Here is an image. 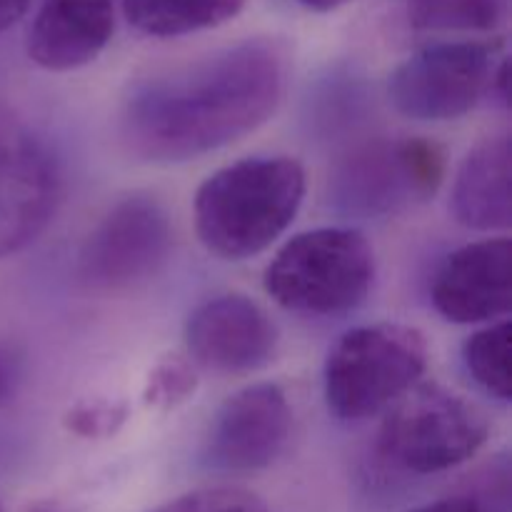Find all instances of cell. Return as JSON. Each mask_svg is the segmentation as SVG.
<instances>
[{
  "instance_id": "6da1fadb",
  "label": "cell",
  "mask_w": 512,
  "mask_h": 512,
  "mask_svg": "<svg viewBox=\"0 0 512 512\" xmlns=\"http://www.w3.org/2000/svg\"><path fill=\"white\" fill-rule=\"evenodd\" d=\"M288 83V43L248 38L135 85L120 108L118 138L143 163H185L273 118Z\"/></svg>"
},
{
  "instance_id": "7a4b0ae2",
  "label": "cell",
  "mask_w": 512,
  "mask_h": 512,
  "mask_svg": "<svg viewBox=\"0 0 512 512\" xmlns=\"http://www.w3.org/2000/svg\"><path fill=\"white\" fill-rule=\"evenodd\" d=\"M305 200V170L288 155H258L225 165L198 188L195 233L210 253L248 260L268 250Z\"/></svg>"
},
{
  "instance_id": "3957f363",
  "label": "cell",
  "mask_w": 512,
  "mask_h": 512,
  "mask_svg": "<svg viewBox=\"0 0 512 512\" xmlns=\"http://www.w3.org/2000/svg\"><path fill=\"white\" fill-rule=\"evenodd\" d=\"M375 283V250L358 228H315L295 235L265 270V290L280 308L328 318L365 303Z\"/></svg>"
},
{
  "instance_id": "277c9868",
  "label": "cell",
  "mask_w": 512,
  "mask_h": 512,
  "mask_svg": "<svg viewBox=\"0 0 512 512\" xmlns=\"http://www.w3.org/2000/svg\"><path fill=\"white\" fill-rule=\"evenodd\" d=\"M425 368L428 345L418 328L360 325L340 335L325 360V403L338 420L360 423L398 403Z\"/></svg>"
},
{
  "instance_id": "5b68a950",
  "label": "cell",
  "mask_w": 512,
  "mask_h": 512,
  "mask_svg": "<svg viewBox=\"0 0 512 512\" xmlns=\"http://www.w3.org/2000/svg\"><path fill=\"white\" fill-rule=\"evenodd\" d=\"M445 150L425 138H378L345 155L328 180L333 210L353 218H383L415 208L438 193Z\"/></svg>"
},
{
  "instance_id": "8992f818",
  "label": "cell",
  "mask_w": 512,
  "mask_h": 512,
  "mask_svg": "<svg viewBox=\"0 0 512 512\" xmlns=\"http://www.w3.org/2000/svg\"><path fill=\"white\" fill-rule=\"evenodd\" d=\"M483 410L443 385H420L390 405L378 433V453L395 468L433 475L458 468L488 443Z\"/></svg>"
},
{
  "instance_id": "52a82bcc",
  "label": "cell",
  "mask_w": 512,
  "mask_h": 512,
  "mask_svg": "<svg viewBox=\"0 0 512 512\" xmlns=\"http://www.w3.org/2000/svg\"><path fill=\"white\" fill-rule=\"evenodd\" d=\"M508 60L503 43L455 40L418 50L393 70L388 98L400 115L413 120L463 118L493 93L495 75Z\"/></svg>"
},
{
  "instance_id": "ba28073f",
  "label": "cell",
  "mask_w": 512,
  "mask_h": 512,
  "mask_svg": "<svg viewBox=\"0 0 512 512\" xmlns=\"http://www.w3.org/2000/svg\"><path fill=\"white\" fill-rule=\"evenodd\" d=\"M173 250L168 210L153 195L118 200L85 240L78 275L90 290L120 293L138 288L163 270Z\"/></svg>"
},
{
  "instance_id": "9c48e42d",
  "label": "cell",
  "mask_w": 512,
  "mask_h": 512,
  "mask_svg": "<svg viewBox=\"0 0 512 512\" xmlns=\"http://www.w3.org/2000/svg\"><path fill=\"white\" fill-rule=\"evenodd\" d=\"M60 178L43 140L0 105V258L18 253L48 225Z\"/></svg>"
},
{
  "instance_id": "30bf717a",
  "label": "cell",
  "mask_w": 512,
  "mask_h": 512,
  "mask_svg": "<svg viewBox=\"0 0 512 512\" xmlns=\"http://www.w3.org/2000/svg\"><path fill=\"white\" fill-rule=\"evenodd\" d=\"M293 430L288 395L275 383H255L230 395L215 413L203 460L218 473H258L283 455Z\"/></svg>"
},
{
  "instance_id": "8fae6325",
  "label": "cell",
  "mask_w": 512,
  "mask_h": 512,
  "mask_svg": "<svg viewBox=\"0 0 512 512\" xmlns=\"http://www.w3.org/2000/svg\"><path fill=\"white\" fill-rule=\"evenodd\" d=\"M185 345L193 363L213 373H253L278 350V325L248 295H218L190 313Z\"/></svg>"
},
{
  "instance_id": "7c38bea8",
  "label": "cell",
  "mask_w": 512,
  "mask_h": 512,
  "mask_svg": "<svg viewBox=\"0 0 512 512\" xmlns=\"http://www.w3.org/2000/svg\"><path fill=\"white\" fill-rule=\"evenodd\" d=\"M433 305L458 325L495 323L512 310V243L488 238L448 255L433 280Z\"/></svg>"
},
{
  "instance_id": "4fadbf2b",
  "label": "cell",
  "mask_w": 512,
  "mask_h": 512,
  "mask_svg": "<svg viewBox=\"0 0 512 512\" xmlns=\"http://www.w3.org/2000/svg\"><path fill=\"white\" fill-rule=\"evenodd\" d=\"M115 30V0H43L28 33V55L53 73L93 63Z\"/></svg>"
},
{
  "instance_id": "5bb4252c",
  "label": "cell",
  "mask_w": 512,
  "mask_h": 512,
  "mask_svg": "<svg viewBox=\"0 0 512 512\" xmlns=\"http://www.w3.org/2000/svg\"><path fill=\"white\" fill-rule=\"evenodd\" d=\"M455 220L470 230L495 233L512 225V145L510 135L480 140L458 168L450 195Z\"/></svg>"
},
{
  "instance_id": "9a60e30c",
  "label": "cell",
  "mask_w": 512,
  "mask_h": 512,
  "mask_svg": "<svg viewBox=\"0 0 512 512\" xmlns=\"http://www.w3.org/2000/svg\"><path fill=\"white\" fill-rule=\"evenodd\" d=\"M245 0H123L125 20L150 38H178L233 20Z\"/></svg>"
},
{
  "instance_id": "2e32d148",
  "label": "cell",
  "mask_w": 512,
  "mask_h": 512,
  "mask_svg": "<svg viewBox=\"0 0 512 512\" xmlns=\"http://www.w3.org/2000/svg\"><path fill=\"white\" fill-rule=\"evenodd\" d=\"M508 15L510 0H408L410 25L428 33H493Z\"/></svg>"
},
{
  "instance_id": "e0dca14e",
  "label": "cell",
  "mask_w": 512,
  "mask_h": 512,
  "mask_svg": "<svg viewBox=\"0 0 512 512\" xmlns=\"http://www.w3.org/2000/svg\"><path fill=\"white\" fill-rule=\"evenodd\" d=\"M510 320H498L488 328L470 335L463 345V360L475 383L503 403H510L512 373H510Z\"/></svg>"
},
{
  "instance_id": "ac0fdd59",
  "label": "cell",
  "mask_w": 512,
  "mask_h": 512,
  "mask_svg": "<svg viewBox=\"0 0 512 512\" xmlns=\"http://www.w3.org/2000/svg\"><path fill=\"white\" fill-rule=\"evenodd\" d=\"M195 390H198V375H195L193 363L178 358V355H168L150 370L143 388V400L148 408L173 410L193 398Z\"/></svg>"
},
{
  "instance_id": "d6986e66",
  "label": "cell",
  "mask_w": 512,
  "mask_h": 512,
  "mask_svg": "<svg viewBox=\"0 0 512 512\" xmlns=\"http://www.w3.org/2000/svg\"><path fill=\"white\" fill-rule=\"evenodd\" d=\"M128 420V405L123 400L110 398H85L78 400L65 413L63 423L73 435L85 440L113 438Z\"/></svg>"
},
{
  "instance_id": "ffe728a7",
  "label": "cell",
  "mask_w": 512,
  "mask_h": 512,
  "mask_svg": "<svg viewBox=\"0 0 512 512\" xmlns=\"http://www.w3.org/2000/svg\"><path fill=\"white\" fill-rule=\"evenodd\" d=\"M150 512H270L258 495L240 488H203Z\"/></svg>"
},
{
  "instance_id": "44dd1931",
  "label": "cell",
  "mask_w": 512,
  "mask_h": 512,
  "mask_svg": "<svg viewBox=\"0 0 512 512\" xmlns=\"http://www.w3.org/2000/svg\"><path fill=\"white\" fill-rule=\"evenodd\" d=\"M410 512H488L480 500L470 498V495H458V498H443L435 500V503L420 505V508Z\"/></svg>"
},
{
  "instance_id": "7402d4cb",
  "label": "cell",
  "mask_w": 512,
  "mask_h": 512,
  "mask_svg": "<svg viewBox=\"0 0 512 512\" xmlns=\"http://www.w3.org/2000/svg\"><path fill=\"white\" fill-rule=\"evenodd\" d=\"M15 378H18V368H15V358L10 355L8 348L0 345V403L13 393Z\"/></svg>"
},
{
  "instance_id": "603a6c76",
  "label": "cell",
  "mask_w": 512,
  "mask_h": 512,
  "mask_svg": "<svg viewBox=\"0 0 512 512\" xmlns=\"http://www.w3.org/2000/svg\"><path fill=\"white\" fill-rule=\"evenodd\" d=\"M30 8V0H0V33L18 23Z\"/></svg>"
},
{
  "instance_id": "cb8c5ba5",
  "label": "cell",
  "mask_w": 512,
  "mask_h": 512,
  "mask_svg": "<svg viewBox=\"0 0 512 512\" xmlns=\"http://www.w3.org/2000/svg\"><path fill=\"white\" fill-rule=\"evenodd\" d=\"M303 8L308 10H315V13H330V10H338L343 8L345 3H350V0H298Z\"/></svg>"
},
{
  "instance_id": "d4e9b609",
  "label": "cell",
  "mask_w": 512,
  "mask_h": 512,
  "mask_svg": "<svg viewBox=\"0 0 512 512\" xmlns=\"http://www.w3.org/2000/svg\"><path fill=\"white\" fill-rule=\"evenodd\" d=\"M28 512H73V510L65 508V505L58 503V500H40V503L30 505Z\"/></svg>"
},
{
  "instance_id": "484cf974",
  "label": "cell",
  "mask_w": 512,
  "mask_h": 512,
  "mask_svg": "<svg viewBox=\"0 0 512 512\" xmlns=\"http://www.w3.org/2000/svg\"><path fill=\"white\" fill-rule=\"evenodd\" d=\"M0 512H3V505H0Z\"/></svg>"
}]
</instances>
